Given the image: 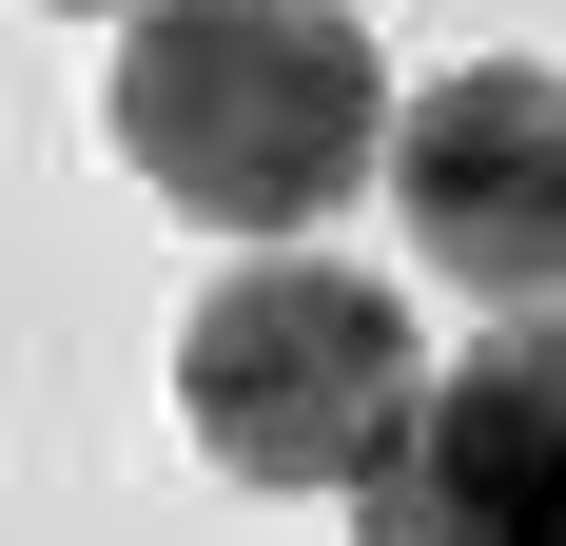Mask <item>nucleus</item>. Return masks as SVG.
<instances>
[{"label":"nucleus","instance_id":"1","mask_svg":"<svg viewBox=\"0 0 566 546\" xmlns=\"http://www.w3.org/2000/svg\"><path fill=\"white\" fill-rule=\"evenodd\" d=\"M98 117L196 234H313L391 157V78L333 0H137Z\"/></svg>","mask_w":566,"mask_h":546},{"label":"nucleus","instance_id":"2","mask_svg":"<svg viewBox=\"0 0 566 546\" xmlns=\"http://www.w3.org/2000/svg\"><path fill=\"white\" fill-rule=\"evenodd\" d=\"M410 390H430L410 313L371 273H333V254H254L216 313L176 332V410L254 489H371V449L410 430Z\"/></svg>","mask_w":566,"mask_h":546},{"label":"nucleus","instance_id":"3","mask_svg":"<svg viewBox=\"0 0 566 546\" xmlns=\"http://www.w3.org/2000/svg\"><path fill=\"white\" fill-rule=\"evenodd\" d=\"M352 546H566V313H489V351L410 390Z\"/></svg>","mask_w":566,"mask_h":546},{"label":"nucleus","instance_id":"4","mask_svg":"<svg viewBox=\"0 0 566 546\" xmlns=\"http://www.w3.org/2000/svg\"><path fill=\"white\" fill-rule=\"evenodd\" d=\"M391 216L410 254L489 293V313H566V78L547 59H469L391 117Z\"/></svg>","mask_w":566,"mask_h":546}]
</instances>
